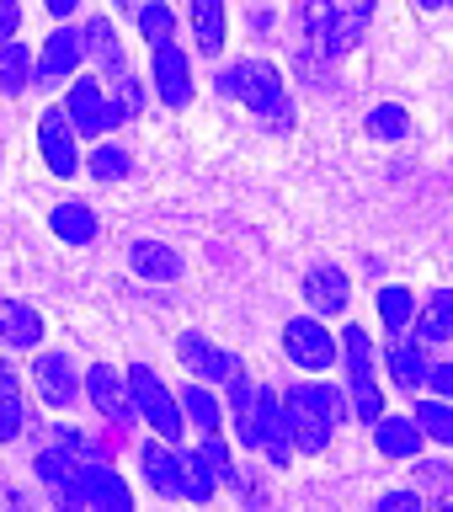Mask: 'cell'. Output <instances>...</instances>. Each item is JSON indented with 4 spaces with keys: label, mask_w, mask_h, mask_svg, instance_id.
<instances>
[{
    "label": "cell",
    "mask_w": 453,
    "mask_h": 512,
    "mask_svg": "<svg viewBox=\"0 0 453 512\" xmlns=\"http://www.w3.org/2000/svg\"><path fill=\"white\" fill-rule=\"evenodd\" d=\"M422 507V496L416 491H390V496H379V512H416Z\"/></svg>",
    "instance_id": "ab89813d"
},
{
    "label": "cell",
    "mask_w": 453,
    "mask_h": 512,
    "mask_svg": "<svg viewBox=\"0 0 453 512\" xmlns=\"http://www.w3.org/2000/svg\"><path fill=\"white\" fill-rule=\"evenodd\" d=\"M224 91L240 96L256 118H267V123H288L294 118V107H288V96H283V75L272 70L267 59H246V64H235V70H224Z\"/></svg>",
    "instance_id": "6da1fadb"
},
{
    "label": "cell",
    "mask_w": 453,
    "mask_h": 512,
    "mask_svg": "<svg viewBox=\"0 0 453 512\" xmlns=\"http://www.w3.org/2000/svg\"><path fill=\"white\" fill-rule=\"evenodd\" d=\"M304 299H310V310L320 320L342 315L347 310V272L342 267H310V278H304Z\"/></svg>",
    "instance_id": "9a60e30c"
},
{
    "label": "cell",
    "mask_w": 453,
    "mask_h": 512,
    "mask_svg": "<svg viewBox=\"0 0 453 512\" xmlns=\"http://www.w3.org/2000/svg\"><path fill=\"white\" fill-rule=\"evenodd\" d=\"M192 32H198V54L224 48V0H192Z\"/></svg>",
    "instance_id": "d4e9b609"
},
{
    "label": "cell",
    "mask_w": 453,
    "mask_h": 512,
    "mask_svg": "<svg viewBox=\"0 0 453 512\" xmlns=\"http://www.w3.org/2000/svg\"><path fill=\"white\" fill-rule=\"evenodd\" d=\"M342 358H347V379H352V411L358 422H379L384 416V395L374 384V342H368L363 326L342 331Z\"/></svg>",
    "instance_id": "3957f363"
},
{
    "label": "cell",
    "mask_w": 453,
    "mask_h": 512,
    "mask_svg": "<svg viewBox=\"0 0 453 512\" xmlns=\"http://www.w3.org/2000/svg\"><path fill=\"white\" fill-rule=\"evenodd\" d=\"M70 123H75V134H107L112 128V102L102 96V86L96 80H75L70 86Z\"/></svg>",
    "instance_id": "4fadbf2b"
},
{
    "label": "cell",
    "mask_w": 453,
    "mask_h": 512,
    "mask_svg": "<svg viewBox=\"0 0 453 512\" xmlns=\"http://www.w3.org/2000/svg\"><path fill=\"white\" fill-rule=\"evenodd\" d=\"M331 32H336V6L331 0H304V43H310V54L331 59Z\"/></svg>",
    "instance_id": "cb8c5ba5"
},
{
    "label": "cell",
    "mask_w": 453,
    "mask_h": 512,
    "mask_svg": "<svg viewBox=\"0 0 453 512\" xmlns=\"http://www.w3.org/2000/svg\"><path fill=\"white\" fill-rule=\"evenodd\" d=\"M128 262H134L139 278H155V283L182 278V256H176L171 246H160V240H134V246H128Z\"/></svg>",
    "instance_id": "e0dca14e"
},
{
    "label": "cell",
    "mask_w": 453,
    "mask_h": 512,
    "mask_svg": "<svg viewBox=\"0 0 453 512\" xmlns=\"http://www.w3.org/2000/svg\"><path fill=\"white\" fill-rule=\"evenodd\" d=\"M411 331H416V342H448L453 336V288H438L427 310H416Z\"/></svg>",
    "instance_id": "44dd1931"
},
{
    "label": "cell",
    "mask_w": 453,
    "mask_h": 512,
    "mask_svg": "<svg viewBox=\"0 0 453 512\" xmlns=\"http://www.w3.org/2000/svg\"><path fill=\"white\" fill-rule=\"evenodd\" d=\"M22 422H27V411H22V390L0 395V443H16V438H22Z\"/></svg>",
    "instance_id": "d590c367"
},
{
    "label": "cell",
    "mask_w": 453,
    "mask_h": 512,
    "mask_svg": "<svg viewBox=\"0 0 453 512\" xmlns=\"http://www.w3.org/2000/svg\"><path fill=\"white\" fill-rule=\"evenodd\" d=\"M427 384H432V390H438L443 400H453V363H438V368L427 374Z\"/></svg>",
    "instance_id": "60d3db41"
},
{
    "label": "cell",
    "mask_w": 453,
    "mask_h": 512,
    "mask_svg": "<svg viewBox=\"0 0 453 512\" xmlns=\"http://www.w3.org/2000/svg\"><path fill=\"white\" fill-rule=\"evenodd\" d=\"M38 144H43V160L54 176H75L80 171V150H75V123L64 107H48L38 118Z\"/></svg>",
    "instance_id": "8992f818"
},
{
    "label": "cell",
    "mask_w": 453,
    "mask_h": 512,
    "mask_svg": "<svg viewBox=\"0 0 453 512\" xmlns=\"http://www.w3.org/2000/svg\"><path fill=\"white\" fill-rule=\"evenodd\" d=\"M283 352L299 368H310V374H326V368L336 363V336L326 331V320L299 315V320H288V326H283Z\"/></svg>",
    "instance_id": "5b68a950"
},
{
    "label": "cell",
    "mask_w": 453,
    "mask_h": 512,
    "mask_svg": "<svg viewBox=\"0 0 453 512\" xmlns=\"http://www.w3.org/2000/svg\"><path fill=\"white\" fill-rule=\"evenodd\" d=\"M406 107H395V102H384V107H374V112H368V134H374V139H400V134H406Z\"/></svg>",
    "instance_id": "836d02e7"
},
{
    "label": "cell",
    "mask_w": 453,
    "mask_h": 512,
    "mask_svg": "<svg viewBox=\"0 0 453 512\" xmlns=\"http://www.w3.org/2000/svg\"><path fill=\"white\" fill-rule=\"evenodd\" d=\"M86 390H91L96 411H102L107 422L128 427V422H134V416H139V406H134V390H128V374H112L107 363H96L91 374H86Z\"/></svg>",
    "instance_id": "ba28073f"
},
{
    "label": "cell",
    "mask_w": 453,
    "mask_h": 512,
    "mask_svg": "<svg viewBox=\"0 0 453 512\" xmlns=\"http://www.w3.org/2000/svg\"><path fill=\"white\" fill-rule=\"evenodd\" d=\"M91 176H96V182H123V176H128V155L112 150V144H102V150L91 155Z\"/></svg>",
    "instance_id": "8d00e7d4"
},
{
    "label": "cell",
    "mask_w": 453,
    "mask_h": 512,
    "mask_svg": "<svg viewBox=\"0 0 453 512\" xmlns=\"http://www.w3.org/2000/svg\"><path fill=\"white\" fill-rule=\"evenodd\" d=\"M416 6H427V11H432V6H443V0H416Z\"/></svg>",
    "instance_id": "7bdbcfd3"
},
{
    "label": "cell",
    "mask_w": 453,
    "mask_h": 512,
    "mask_svg": "<svg viewBox=\"0 0 453 512\" xmlns=\"http://www.w3.org/2000/svg\"><path fill=\"white\" fill-rule=\"evenodd\" d=\"M32 379H38L43 406H54V411H64L75 400V390H80V379H75V368H70L64 352H43V358L32 363Z\"/></svg>",
    "instance_id": "7c38bea8"
},
{
    "label": "cell",
    "mask_w": 453,
    "mask_h": 512,
    "mask_svg": "<svg viewBox=\"0 0 453 512\" xmlns=\"http://www.w3.org/2000/svg\"><path fill=\"white\" fill-rule=\"evenodd\" d=\"M422 422H411V416H379L374 422V443L384 459H416L422 454Z\"/></svg>",
    "instance_id": "5bb4252c"
},
{
    "label": "cell",
    "mask_w": 453,
    "mask_h": 512,
    "mask_svg": "<svg viewBox=\"0 0 453 512\" xmlns=\"http://www.w3.org/2000/svg\"><path fill=\"white\" fill-rule=\"evenodd\" d=\"M38 86V59L27 54V43L6 38L0 43V91H27Z\"/></svg>",
    "instance_id": "ffe728a7"
},
{
    "label": "cell",
    "mask_w": 453,
    "mask_h": 512,
    "mask_svg": "<svg viewBox=\"0 0 453 512\" xmlns=\"http://www.w3.org/2000/svg\"><path fill=\"white\" fill-rule=\"evenodd\" d=\"M368 16H374V6H368V0H358V6H352L347 16H336V32H331V59H336V54H347V48L363 38V32H368Z\"/></svg>",
    "instance_id": "4dcf8cb0"
},
{
    "label": "cell",
    "mask_w": 453,
    "mask_h": 512,
    "mask_svg": "<svg viewBox=\"0 0 453 512\" xmlns=\"http://www.w3.org/2000/svg\"><path fill=\"white\" fill-rule=\"evenodd\" d=\"M139 32L150 38V48H155V43H171V32H176V16H171V6H160V0H150V6H139Z\"/></svg>",
    "instance_id": "d6a6232c"
},
{
    "label": "cell",
    "mask_w": 453,
    "mask_h": 512,
    "mask_svg": "<svg viewBox=\"0 0 453 512\" xmlns=\"http://www.w3.org/2000/svg\"><path fill=\"white\" fill-rule=\"evenodd\" d=\"M176 352H182V363H187L198 379L230 384V379L240 374V358H235V352L214 347V342H208V336H198V331H182V336H176Z\"/></svg>",
    "instance_id": "52a82bcc"
},
{
    "label": "cell",
    "mask_w": 453,
    "mask_h": 512,
    "mask_svg": "<svg viewBox=\"0 0 453 512\" xmlns=\"http://www.w3.org/2000/svg\"><path fill=\"white\" fill-rule=\"evenodd\" d=\"M283 406H288V432H294L299 454H326V443H331L326 416H320L315 406H304V400H288V395H283Z\"/></svg>",
    "instance_id": "2e32d148"
},
{
    "label": "cell",
    "mask_w": 453,
    "mask_h": 512,
    "mask_svg": "<svg viewBox=\"0 0 453 512\" xmlns=\"http://www.w3.org/2000/svg\"><path fill=\"white\" fill-rule=\"evenodd\" d=\"M86 59V32H75V27H59L54 38L43 43V59H38V80L43 86H59V80H70L75 75V64Z\"/></svg>",
    "instance_id": "8fae6325"
},
{
    "label": "cell",
    "mask_w": 453,
    "mask_h": 512,
    "mask_svg": "<svg viewBox=\"0 0 453 512\" xmlns=\"http://www.w3.org/2000/svg\"><path fill=\"white\" fill-rule=\"evenodd\" d=\"M256 438H262L272 464L294 459V432H288V406L272 390H256Z\"/></svg>",
    "instance_id": "9c48e42d"
},
{
    "label": "cell",
    "mask_w": 453,
    "mask_h": 512,
    "mask_svg": "<svg viewBox=\"0 0 453 512\" xmlns=\"http://www.w3.org/2000/svg\"><path fill=\"white\" fill-rule=\"evenodd\" d=\"M48 224H54V235L70 240V246H91L96 240V214L86 203H59L54 214H48Z\"/></svg>",
    "instance_id": "7402d4cb"
},
{
    "label": "cell",
    "mask_w": 453,
    "mask_h": 512,
    "mask_svg": "<svg viewBox=\"0 0 453 512\" xmlns=\"http://www.w3.org/2000/svg\"><path fill=\"white\" fill-rule=\"evenodd\" d=\"M112 86H118V102H112V123L134 118V112H139V102H144L139 80H134V75H118V80H112Z\"/></svg>",
    "instance_id": "74e56055"
},
{
    "label": "cell",
    "mask_w": 453,
    "mask_h": 512,
    "mask_svg": "<svg viewBox=\"0 0 453 512\" xmlns=\"http://www.w3.org/2000/svg\"><path fill=\"white\" fill-rule=\"evenodd\" d=\"M155 96L166 107H187L192 102V70H187V54L176 43H155Z\"/></svg>",
    "instance_id": "30bf717a"
},
{
    "label": "cell",
    "mask_w": 453,
    "mask_h": 512,
    "mask_svg": "<svg viewBox=\"0 0 453 512\" xmlns=\"http://www.w3.org/2000/svg\"><path fill=\"white\" fill-rule=\"evenodd\" d=\"M54 496L64 507H102V512H128L134 507V496H128V486L118 480V470H107V464H96V459H80Z\"/></svg>",
    "instance_id": "7a4b0ae2"
},
{
    "label": "cell",
    "mask_w": 453,
    "mask_h": 512,
    "mask_svg": "<svg viewBox=\"0 0 453 512\" xmlns=\"http://www.w3.org/2000/svg\"><path fill=\"white\" fill-rule=\"evenodd\" d=\"M144 480L160 491V496H182V454H171L166 438L160 443H144Z\"/></svg>",
    "instance_id": "ac0fdd59"
},
{
    "label": "cell",
    "mask_w": 453,
    "mask_h": 512,
    "mask_svg": "<svg viewBox=\"0 0 453 512\" xmlns=\"http://www.w3.org/2000/svg\"><path fill=\"white\" fill-rule=\"evenodd\" d=\"M219 486V475L208 470L203 454H182V496H192V502H208Z\"/></svg>",
    "instance_id": "f546056e"
},
{
    "label": "cell",
    "mask_w": 453,
    "mask_h": 512,
    "mask_svg": "<svg viewBox=\"0 0 453 512\" xmlns=\"http://www.w3.org/2000/svg\"><path fill=\"white\" fill-rule=\"evenodd\" d=\"M0 336H6L11 347H38V342H43V315L27 310L22 299H6V294H0Z\"/></svg>",
    "instance_id": "d6986e66"
},
{
    "label": "cell",
    "mask_w": 453,
    "mask_h": 512,
    "mask_svg": "<svg viewBox=\"0 0 453 512\" xmlns=\"http://www.w3.org/2000/svg\"><path fill=\"white\" fill-rule=\"evenodd\" d=\"M198 454L208 459V470H214L219 480H235V486H240V470L230 464V448H224V438H214V432H203V448H198Z\"/></svg>",
    "instance_id": "e575fe53"
},
{
    "label": "cell",
    "mask_w": 453,
    "mask_h": 512,
    "mask_svg": "<svg viewBox=\"0 0 453 512\" xmlns=\"http://www.w3.org/2000/svg\"><path fill=\"white\" fill-rule=\"evenodd\" d=\"M182 416H187V422L198 427V432H214V427H219V400L203 390V379H192V384H187V395H182Z\"/></svg>",
    "instance_id": "83f0119b"
},
{
    "label": "cell",
    "mask_w": 453,
    "mask_h": 512,
    "mask_svg": "<svg viewBox=\"0 0 453 512\" xmlns=\"http://www.w3.org/2000/svg\"><path fill=\"white\" fill-rule=\"evenodd\" d=\"M128 390H134V406H139V416H144V422H150V427L160 432V438H166V443L182 438V427H187L182 400H176V395H171L166 384H160V379H155L144 363L128 368Z\"/></svg>",
    "instance_id": "277c9868"
},
{
    "label": "cell",
    "mask_w": 453,
    "mask_h": 512,
    "mask_svg": "<svg viewBox=\"0 0 453 512\" xmlns=\"http://www.w3.org/2000/svg\"><path fill=\"white\" fill-rule=\"evenodd\" d=\"M390 374H395L400 390H422V384H427L432 368H427L422 342H416V336H411V342H395V347H390Z\"/></svg>",
    "instance_id": "603a6c76"
},
{
    "label": "cell",
    "mask_w": 453,
    "mask_h": 512,
    "mask_svg": "<svg viewBox=\"0 0 453 512\" xmlns=\"http://www.w3.org/2000/svg\"><path fill=\"white\" fill-rule=\"evenodd\" d=\"M379 320H384L390 331H411V320H416V299H411V288H400V283L379 288Z\"/></svg>",
    "instance_id": "4316f807"
},
{
    "label": "cell",
    "mask_w": 453,
    "mask_h": 512,
    "mask_svg": "<svg viewBox=\"0 0 453 512\" xmlns=\"http://www.w3.org/2000/svg\"><path fill=\"white\" fill-rule=\"evenodd\" d=\"M16 27H22V0H0V43L16 38Z\"/></svg>",
    "instance_id": "f35d334b"
},
{
    "label": "cell",
    "mask_w": 453,
    "mask_h": 512,
    "mask_svg": "<svg viewBox=\"0 0 453 512\" xmlns=\"http://www.w3.org/2000/svg\"><path fill=\"white\" fill-rule=\"evenodd\" d=\"M86 54H96V64H102V70L123 75V43H118V32H112L107 16L86 22Z\"/></svg>",
    "instance_id": "484cf974"
},
{
    "label": "cell",
    "mask_w": 453,
    "mask_h": 512,
    "mask_svg": "<svg viewBox=\"0 0 453 512\" xmlns=\"http://www.w3.org/2000/svg\"><path fill=\"white\" fill-rule=\"evenodd\" d=\"M288 400H304V406H315L331 427L342 422V411H347V406H342V395H336L331 384H294V390H288Z\"/></svg>",
    "instance_id": "1f68e13d"
},
{
    "label": "cell",
    "mask_w": 453,
    "mask_h": 512,
    "mask_svg": "<svg viewBox=\"0 0 453 512\" xmlns=\"http://www.w3.org/2000/svg\"><path fill=\"white\" fill-rule=\"evenodd\" d=\"M48 11H54V16H70V11H75V0H48Z\"/></svg>",
    "instance_id": "b9f144b4"
},
{
    "label": "cell",
    "mask_w": 453,
    "mask_h": 512,
    "mask_svg": "<svg viewBox=\"0 0 453 512\" xmlns=\"http://www.w3.org/2000/svg\"><path fill=\"white\" fill-rule=\"evenodd\" d=\"M416 422H422V432L427 438H438L443 448H453V400H422V406H416Z\"/></svg>",
    "instance_id": "f1b7e54d"
}]
</instances>
